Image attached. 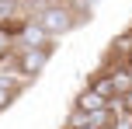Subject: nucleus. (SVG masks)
Returning <instances> with one entry per match:
<instances>
[{"label":"nucleus","instance_id":"1","mask_svg":"<svg viewBox=\"0 0 132 129\" xmlns=\"http://www.w3.org/2000/svg\"><path fill=\"white\" fill-rule=\"evenodd\" d=\"M52 52H56V45H14L7 66H11L21 80H35V77L45 70V63H49Z\"/></svg>","mask_w":132,"mask_h":129},{"label":"nucleus","instance_id":"2","mask_svg":"<svg viewBox=\"0 0 132 129\" xmlns=\"http://www.w3.org/2000/svg\"><path fill=\"white\" fill-rule=\"evenodd\" d=\"M35 21H38V25L45 28V32L52 35L56 42H59L63 35H70L73 28L80 25V18H77V11H73V4H66V0H56V4H49L45 11H38V14H35Z\"/></svg>","mask_w":132,"mask_h":129},{"label":"nucleus","instance_id":"3","mask_svg":"<svg viewBox=\"0 0 132 129\" xmlns=\"http://www.w3.org/2000/svg\"><path fill=\"white\" fill-rule=\"evenodd\" d=\"M14 39H18V45H56V39H52L35 18H24V21H21V28H18Z\"/></svg>","mask_w":132,"mask_h":129},{"label":"nucleus","instance_id":"4","mask_svg":"<svg viewBox=\"0 0 132 129\" xmlns=\"http://www.w3.org/2000/svg\"><path fill=\"white\" fill-rule=\"evenodd\" d=\"M18 91H21V77L14 73V70H11V73H0V112L14 105Z\"/></svg>","mask_w":132,"mask_h":129},{"label":"nucleus","instance_id":"5","mask_svg":"<svg viewBox=\"0 0 132 129\" xmlns=\"http://www.w3.org/2000/svg\"><path fill=\"white\" fill-rule=\"evenodd\" d=\"M73 108H80V112H97V108H108V101L90 87V84H87V87L80 91L77 98H73Z\"/></svg>","mask_w":132,"mask_h":129},{"label":"nucleus","instance_id":"6","mask_svg":"<svg viewBox=\"0 0 132 129\" xmlns=\"http://www.w3.org/2000/svg\"><path fill=\"white\" fill-rule=\"evenodd\" d=\"M90 87L97 91V94L104 98V101H111V98H115V84H111V77H108L104 70H101V73H94V77H90Z\"/></svg>","mask_w":132,"mask_h":129},{"label":"nucleus","instance_id":"7","mask_svg":"<svg viewBox=\"0 0 132 129\" xmlns=\"http://www.w3.org/2000/svg\"><path fill=\"white\" fill-rule=\"evenodd\" d=\"M90 122V112H80V108H73L70 112V119L63 122V129H77V126H87Z\"/></svg>","mask_w":132,"mask_h":129},{"label":"nucleus","instance_id":"8","mask_svg":"<svg viewBox=\"0 0 132 129\" xmlns=\"http://www.w3.org/2000/svg\"><path fill=\"white\" fill-rule=\"evenodd\" d=\"M111 129H132V112H122V115L111 119Z\"/></svg>","mask_w":132,"mask_h":129},{"label":"nucleus","instance_id":"9","mask_svg":"<svg viewBox=\"0 0 132 129\" xmlns=\"http://www.w3.org/2000/svg\"><path fill=\"white\" fill-rule=\"evenodd\" d=\"M122 101H125V112H132V91H129V94H122Z\"/></svg>","mask_w":132,"mask_h":129},{"label":"nucleus","instance_id":"10","mask_svg":"<svg viewBox=\"0 0 132 129\" xmlns=\"http://www.w3.org/2000/svg\"><path fill=\"white\" fill-rule=\"evenodd\" d=\"M125 63H129V66H132V52H129V56H125Z\"/></svg>","mask_w":132,"mask_h":129},{"label":"nucleus","instance_id":"11","mask_svg":"<svg viewBox=\"0 0 132 129\" xmlns=\"http://www.w3.org/2000/svg\"><path fill=\"white\" fill-rule=\"evenodd\" d=\"M66 4H77V0H66Z\"/></svg>","mask_w":132,"mask_h":129}]
</instances>
